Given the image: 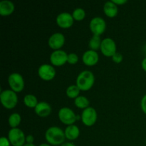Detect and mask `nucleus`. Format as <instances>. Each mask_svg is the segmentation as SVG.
Here are the masks:
<instances>
[{"label":"nucleus","mask_w":146,"mask_h":146,"mask_svg":"<svg viewBox=\"0 0 146 146\" xmlns=\"http://www.w3.org/2000/svg\"><path fill=\"white\" fill-rule=\"evenodd\" d=\"M38 146H51V145H50V144H48V143H42V144H41V145H39Z\"/></svg>","instance_id":"nucleus-33"},{"label":"nucleus","mask_w":146,"mask_h":146,"mask_svg":"<svg viewBox=\"0 0 146 146\" xmlns=\"http://www.w3.org/2000/svg\"><path fill=\"white\" fill-rule=\"evenodd\" d=\"M34 141V138L32 135H28L26 136V143H27L33 144Z\"/></svg>","instance_id":"nucleus-29"},{"label":"nucleus","mask_w":146,"mask_h":146,"mask_svg":"<svg viewBox=\"0 0 146 146\" xmlns=\"http://www.w3.org/2000/svg\"><path fill=\"white\" fill-rule=\"evenodd\" d=\"M113 2L116 5H121L127 2V0H112Z\"/></svg>","instance_id":"nucleus-30"},{"label":"nucleus","mask_w":146,"mask_h":146,"mask_svg":"<svg viewBox=\"0 0 146 146\" xmlns=\"http://www.w3.org/2000/svg\"><path fill=\"white\" fill-rule=\"evenodd\" d=\"M104 11L107 17L110 18H113L118 14V9L115 4L112 1H108L104 4Z\"/></svg>","instance_id":"nucleus-18"},{"label":"nucleus","mask_w":146,"mask_h":146,"mask_svg":"<svg viewBox=\"0 0 146 146\" xmlns=\"http://www.w3.org/2000/svg\"><path fill=\"white\" fill-rule=\"evenodd\" d=\"M68 61V54L63 50H56L53 51L50 56V61L51 64L56 66L64 65Z\"/></svg>","instance_id":"nucleus-10"},{"label":"nucleus","mask_w":146,"mask_h":146,"mask_svg":"<svg viewBox=\"0 0 146 146\" xmlns=\"http://www.w3.org/2000/svg\"><path fill=\"white\" fill-rule=\"evenodd\" d=\"M65 43V36L62 33L56 32L53 34L49 37L48 41V46L50 48L56 50H59L64 46Z\"/></svg>","instance_id":"nucleus-12"},{"label":"nucleus","mask_w":146,"mask_h":146,"mask_svg":"<svg viewBox=\"0 0 146 146\" xmlns=\"http://www.w3.org/2000/svg\"><path fill=\"white\" fill-rule=\"evenodd\" d=\"M24 146H36V145H34V143H33V144H30V143H26L25 145H24Z\"/></svg>","instance_id":"nucleus-34"},{"label":"nucleus","mask_w":146,"mask_h":146,"mask_svg":"<svg viewBox=\"0 0 146 146\" xmlns=\"http://www.w3.org/2000/svg\"><path fill=\"white\" fill-rule=\"evenodd\" d=\"M101 43H102V41H101L100 36L94 35L90 39L89 43H88V46L91 48V50L96 51V50L101 48Z\"/></svg>","instance_id":"nucleus-22"},{"label":"nucleus","mask_w":146,"mask_h":146,"mask_svg":"<svg viewBox=\"0 0 146 146\" xmlns=\"http://www.w3.org/2000/svg\"><path fill=\"white\" fill-rule=\"evenodd\" d=\"M111 58H112V60L115 64H120V63L122 62L123 59V56L122 54L118 52L115 53Z\"/></svg>","instance_id":"nucleus-26"},{"label":"nucleus","mask_w":146,"mask_h":146,"mask_svg":"<svg viewBox=\"0 0 146 146\" xmlns=\"http://www.w3.org/2000/svg\"><path fill=\"white\" fill-rule=\"evenodd\" d=\"M64 133H65L66 138L70 141H74V140L77 139L79 136L80 130L77 125L73 124V125H68L66 128Z\"/></svg>","instance_id":"nucleus-17"},{"label":"nucleus","mask_w":146,"mask_h":146,"mask_svg":"<svg viewBox=\"0 0 146 146\" xmlns=\"http://www.w3.org/2000/svg\"><path fill=\"white\" fill-rule=\"evenodd\" d=\"M24 103L29 108H34L38 104L36 97L33 94H27L24 98Z\"/></svg>","instance_id":"nucleus-20"},{"label":"nucleus","mask_w":146,"mask_h":146,"mask_svg":"<svg viewBox=\"0 0 146 146\" xmlns=\"http://www.w3.org/2000/svg\"><path fill=\"white\" fill-rule=\"evenodd\" d=\"M10 145L11 143L8 138L6 137H1L0 139V146H10Z\"/></svg>","instance_id":"nucleus-27"},{"label":"nucleus","mask_w":146,"mask_h":146,"mask_svg":"<svg viewBox=\"0 0 146 146\" xmlns=\"http://www.w3.org/2000/svg\"><path fill=\"white\" fill-rule=\"evenodd\" d=\"M145 144H146V138H145Z\"/></svg>","instance_id":"nucleus-36"},{"label":"nucleus","mask_w":146,"mask_h":146,"mask_svg":"<svg viewBox=\"0 0 146 146\" xmlns=\"http://www.w3.org/2000/svg\"><path fill=\"white\" fill-rule=\"evenodd\" d=\"M78 61V56L75 53H70L68 54V61L67 62L70 64H76Z\"/></svg>","instance_id":"nucleus-25"},{"label":"nucleus","mask_w":146,"mask_h":146,"mask_svg":"<svg viewBox=\"0 0 146 146\" xmlns=\"http://www.w3.org/2000/svg\"><path fill=\"white\" fill-rule=\"evenodd\" d=\"M34 111L38 116L46 117L51 114L52 109L48 103L45 102V101H41V102H38L36 106L35 107Z\"/></svg>","instance_id":"nucleus-15"},{"label":"nucleus","mask_w":146,"mask_h":146,"mask_svg":"<svg viewBox=\"0 0 146 146\" xmlns=\"http://www.w3.org/2000/svg\"><path fill=\"white\" fill-rule=\"evenodd\" d=\"M61 146H76L74 145V143H63L62 145Z\"/></svg>","instance_id":"nucleus-32"},{"label":"nucleus","mask_w":146,"mask_h":146,"mask_svg":"<svg viewBox=\"0 0 146 146\" xmlns=\"http://www.w3.org/2000/svg\"><path fill=\"white\" fill-rule=\"evenodd\" d=\"M95 82V76L91 71H83L78 75L76 86L81 91H88L92 88Z\"/></svg>","instance_id":"nucleus-2"},{"label":"nucleus","mask_w":146,"mask_h":146,"mask_svg":"<svg viewBox=\"0 0 146 146\" xmlns=\"http://www.w3.org/2000/svg\"><path fill=\"white\" fill-rule=\"evenodd\" d=\"M59 120L66 125H73L77 120V115L72 109L68 107H63L58 111Z\"/></svg>","instance_id":"nucleus-6"},{"label":"nucleus","mask_w":146,"mask_h":146,"mask_svg":"<svg viewBox=\"0 0 146 146\" xmlns=\"http://www.w3.org/2000/svg\"><path fill=\"white\" fill-rule=\"evenodd\" d=\"M80 91L78 86L76 85H71L66 88V96L70 98H76L78 96H79L80 94Z\"/></svg>","instance_id":"nucleus-23"},{"label":"nucleus","mask_w":146,"mask_h":146,"mask_svg":"<svg viewBox=\"0 0 146 146\" xmlns=\"http://www.w3.org/2000/svg\"><path fill=\"white\" fill-rule=\"evenodd\" d=\"M89 27L94 35L101 36L106 29V23L101 17H96L90 21Z\"/></svg>","instance_id":"nucleus-8"},{"label":"nucleus","mask_w":146,"mask_h":146,"mask_svg":"<svg viewBox=\"0 0 146 146\" xmlns=\"http://www.w3.org/2000/svg\"><path fill=\"white\" fill-rule=\"evenodd\" d=\"M38 74L41 79L48 81L55 77L56 70L50 64H42L38 68Z\"/></svg>","instance_id":"nucleus-11"},{"label":"nucleus","mask_w":146,"mask_h":146,"mask_svg":"<svg viewBox=\"0 0 146 146\" xmlns=\"http://www.w3.org/2000/svg\"><path fill=\"white\" fill-rule=\"evenodd\" d=\"M144 51H145V53L146 54V44L145 45V47H144Z\"/></svg>","instance_id":"nucleus-35"},{"label":"nucleus","mask_w":146,"mask_h":146,"mask_svg":"<svg viewBox=\"0 0 146 146\" xmlns=\"http://www.w3.org/2000/svg\"><path fill=\"white\" fill-rule=\"evenodd\" d=\"M0 99L3 106L7 109H12L18 103V97L17 93L10 89L4 90L1 92Z\"/></svg>","instance_id":"nucleus-3"},{"label":"nucleus","mask_w":146,"mask_h":146,"mask_svg":"<svg viewBox=\"0 0 146 146\" xmlns=\"http://www.w3.org/2000/svg\"><path fill=\"white\" fill-rule=\"evenodd\" d=\"M97 112L93 107H88L83 111L81 113V121L86 126H92L97 121Z\"/></svg>","instance_id":"nucleus-7"},{"label":"nucleus","mask_w":146,"mask_h":146,"mask_svg":"<svg viewBox=\"0 0 146 146\" xmlns=\"http://www.w3.org/2000/svg\"><path fill=\"white\" fill-rule=\"evenodd\" d=\"M72 16L74 19L77 21L83 20L86 17V11L82 8H76L74 10L72 13Z\"/></svg>","instance_id":"nucleus-24"},{"label":"nucleus","mask_w":146,"mask_h":146,"mask_svg":"<svg viewBox=\"0 0 146 146\" xmlns=\"http://www.w3.org/2000/svg\"><path fill=\"white\" fill-rule=\"evenodd\" d=\"M14 11V4L9 0H2L0 1V14L2 16H8L12 14Z\"/></svg>","instance_id":"nucleus-16"},{"label":"nucleus","mask_w":146,"mask_h":146,"mask_svg":"<svg viewBox=\"0 0 146 146\" xmlns=\"http://www.w3.org/2000/svg\"><path fill=\"white\" fill-rule=\"evenodd\" d=\"M74 20L72 14L68 12H61L57 16L56 24L61 28L67 29L73 25Z\"/></svg>","instance_id":"nucleus-13"},{"label":"nucleus","mask_w":146,"mask_h":146,"mask_svg":"<svg viewBox=\"0 0 146 146\" xmlns=\"http://www.w3.org/2000/svg\"><path fill=\"white\" fill-rule=\"evenodd\" d=\"M141 109H142V111H143L144 113L146 114V94L143 97L142 99H141Z\"/></svg>","instance_id":"nucleus-28"},{"label":"nucleus","mask_w":146,"mask_h":146,"mask_svg":"<svg viewBox=\"0 0 146 146\" xmlns=\"http://www.w3.org/2000/svg\"><path fill=\"white\" fill-rule=\"evenodd\" d=\"M8 83L10 88L16 93H19L24 88V80L19 73H12L8 77Z\"/></svg>","instance_id":"nucleus-5"},{"label":"nucleus","mask_w":146,"mask_h":146,"mask_svg":"<svg viewBox=\"0 0 146 146\" xmlns=\"http://www.w3.org/2000/svg\"><path fill=\"white\" fill-rule=\"evenodd\" d=\"M141 66H142V68L146 72V57L143 59L142 62H141Z\"/></svg>","instance_id":"nucleus-31"},{"label":"nucleus","mask_w":146,"mask_h":146,"mask_svg":"<svg viewBox=\"0 0 146 146\" xmlns=\"http://www.w3.org/2000/svg\"><path fill=\"white\" fill-rule=\"evenodd\" d=\"M8 139L13 146H24L25 145L26 136L20 128H11L8 133Z\"/></svg>","instance_id":"nucleus-4"},{"label":"nucleus","mask_w":146,"mask_h":146,"mask_svg":"<svg viewBox=\"0 0 146 146\" xmlns=\"http://www.w3.org/2000/svg\"><path fill=\"white\" fill-rule=\"evenodd\" d=\"M74 104H75L76 106L78 107V108H81V109L84 110L88 108V107H89L90 102L89 100L84 96H79L75 99Z\"/></svg>","instance_id":"nucleus-19"},{"label":"nucleus","mask_w":146,"mask_h":146,"mask_svg":"<svg viewBox=\"0 0 146 146\" xmlns=\"http://www.w3.org/2000/svg\"><path fill=\"white\" fill-rule=\"evenodd\" d=\"M21 121V117L18 113H14L9 117V124L11 128H15L18 127Z\"/></svg>","instance_id":"nucleus-21"},{"label":"nucleus","mask_w":146,"mask_h":146,"mask_svg":"<svg viewBox=\"0 0 146 146\" xmlns=\"http://www.w3.org/2000/svg\"><path fill=\"white\" fill-rule=\"evenodd\" d=\"M100 48L102 54L107 57H112L116 53V44L111 38H105L103 39Z\"/></svg>","instance_id":"nucleus-9"},{"label":"nucleus","mask_w":146,"mask_h":146,"mask_svg":"<svg viewBox=\"0 0 146 146\" xmlns=\"http://www.w3.org/2000/svg\"><path fill=\"white\" fill-rule=\"evenodd\" d=\"M45 138L51 145H60L64 143L66 139L64 131L57 126H51L46 130Z\"/></svg>","instance_id":"nucleus-1"},{"label":"nucleus","mask_w":146,"mask_h":146,"mask_svg":"<svg viewBox=\"0 0 146 146\" xmlns=\"http://www.w3.org/2000/svg\"><path fill=\"white\" fill-rule=\"evenodd\" d=\"M82 60L84 64L91 66L96 65L98 63L99 60V56L97 51L90 49L84 52V54H83Z\"/></svg>","instance_id":"nucleus-14"}]
</instances>
